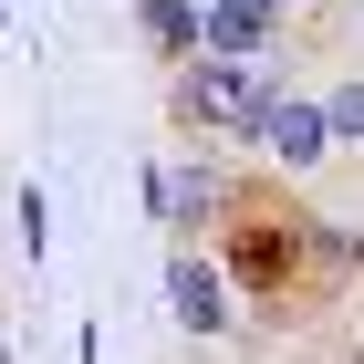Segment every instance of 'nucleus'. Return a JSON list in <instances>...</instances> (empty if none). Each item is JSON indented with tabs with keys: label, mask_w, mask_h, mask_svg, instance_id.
Segmentation results:
<instances>
[{
	"label": "nucleus",
	"mask_w": 364,
	"mask_h": 364,
	"mask_svg": "<svg viewBox=\"0 0 364 364\" xmlns=\"http://www.w3.org/2000/svg\"><path fill=\"white\" fill-rule=\"evenodd\" d=\"M260 105H271V73L260 63H229V53H198V63H177V114L188 125H260Z\"/></svg>",
	"instance_id": "1"
},
{
	"label": "nucleus",
	"mask_w": 364,
	"mask_h": 364,
	"mask_svg": "<svg viewBox=\"0 0 364 364\" xmlns=\"http://www.w3.org/2000/svg\"><path fill=\"white\" fill-rule=\"evenodd\" d=\"M167 312H177V323H188V333H219V323H229V271H219V260H167Z\"/></svg>",
	"instance_id": "2"
},
{
	"label": "nucleus",
	"mask_w": 364,
	"mask_h": 364,
	"mask_svg": "<svg viewBox=\"0 0 364 364\" xmlns=\"http://www.w3.org/2000/svg\"><path fill=\"white\" fill-rule=\"evenodd\" d=\"M198 21H208V53L260 63V53H271V31H281V0H208Z\"/></svg>",
	"instance_id": "3"
},
{
	"label": "nucleus",
	"mask_w": 364,
	"mask_h": 364,
	"mask_svg": "<svg viewBox=\"0 0 364 364\" xmlns=\"http://www.w3.org/2000/svg\"><path fill=\"white\" fill-rule=\"evenodd\" d=\"M250 136L271 146L281 167H312V156L333 146V125H323V105H291V94H271V105H260V125H250Z\"/></svg>",
	"instance_id": "4"
},
{
	"label": "nucleus",
	"mask_w": 364,
	"mask_h": 364,
	"mask_svg": "<svg viewBox=\"0 0 364 364\" xmlns=\"http://www.w3.org/2000/svg\"><path fill=\"white\" fill-rule=\"evenodd\" d=\"M291 260H302V240H291L281 219H240V250H229V271L250 281V291H281V281H291Z\"/></svg>",
	"instance_id": "5"
},
{
	"label": "nucleus",
	"mask_w": 364,
	"mask_h": 364,
	"mask_svg": "<svg viewBox=\"0 0 364 364\" xmlns=\"http://www.w3.org/2000/svg\"><path fill=\"white\" fill-rule=\"evenodd\" d=\"M136 21H146V42H156L167 63H198V42H208L198 0H136Z\"/></svg>",
	"instance_id": "6"
},
{
	"label": "nucleus",
	"mask_w": 364,
	"mask_h": 364,
	"mask_svg": "<svg viewBox=\"0 0 364 364\" xmlns=\"http://www.w3.org/2000/svg\"><path fill=\"white\" fill-rule=\"evenodd\" d=\"M323 125H333V136H364V84H343L333 105H323Z\"/></svg>",
	"instance_id": "7"
},
{
	"label": "nucleus",
	"mask_w": 364,
	"mask_h": 364,
	"mask_svg": "<svg viewBox=\"0 0 364 364\" xmlns=\"http://www.w3.org/2000/svg\"><path fill=\"white\" fill-rule=\"evenodd\" d=\"M0 364H11V354H0Z\"/></svg>",
	"instance_id": "8"
}]
</instances>
